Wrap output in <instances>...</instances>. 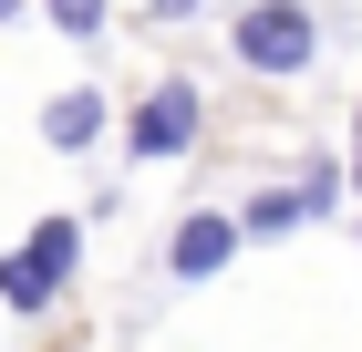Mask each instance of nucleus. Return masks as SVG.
Here are the masks:
<instances>
[{"instance_id": "obj_1", "label": "nucleus", "mask_w": 362, "mask_h": 352, "mask_svg": "<svg viewBox=\"0 0 362 352\" xmlns=\"http://www.w3.org/2000/svg\"><path fill=\"white\" fill-rule=\"evenodd\" d=\"M228 52L249 62V73L290 83V73H310V52H321V21H310L300 0H249V11L228 21Z\"/></svg>"}, {"instance_id": "obj_2", "label": "nucleus", "mask_w": 362, "mask_h": 352, "mask_svg": "<svg viewBox=\"0 0 362 352\" xmlns=\"http://www.w3.org/2000/svg\"><path fill=\"white\" fill-rule=\"evenodd\" d=\"M197 125H207V93H197L187 73H166V83H145L135 104H124V156H135V166H166V156L197 145Z\"/></svg>"}, {"instance_id": "obj_3", "label": "nucleus", "mask_w": 362, "mask_h": 352, "mask_svg": "<svg viewBox=\"0 0 362 352\" xmlns=\"http://www.w3.org/2000/svg\"><path fill=\"white\" fill-rule=\"evenodd\" d=\"M238 249H249V239H238V217H228V208H187V217H176V239H166V280H218Z\"/></svg>"}, {"instance_id": "obj_4", "label": "nucleus", "mask_w": 362, "mask_h": 352, "mask_svg": "<svg viewBox=\"0 0 362 352\" xmlns=\"http://www.w3.org/2000/svg\"><path fill=\"white\" fill-rule=\"evenodd\" d=\"M104 125H114L104 83H62L52 104H42V145H52V156H93V145H104Z\"/></svg>"}, {"instance_id": "obj_5", "label": "nucleus", "mask_w": 362, "mask_h": 352, "mask_svg": "<svg viewBox=\"0 0 362 352\" xmlns=\"http://www.w3.org/2000/svg\"><path fill=\"white\" fill-rule=\"evenodd\" d=\"M21 259L52 290H73V270H83V217H31V239H21Z\"/></svg>"}, {"instance_id": "obj_6", "label": "nucleus", "mask_w": 362, "mask_h": 352, "mask_svg": "<svg viewBox=\"0 0 362 352\" xmlns=\"http://www.w3.org/2000/svg\"><path fill=\"white\" fill-rule=\"evenodd\" d=\"M228 217H238V239H290V228H310L300 187H259L249 208H228Z\"/></svg>"}, {"instance_id": "obj_7", "label": "nucleus", "mask_w": 362, "mask_h": 352, "mask_svg": "<svg viewBox=\"0 0 362 352\" xmlns=\"http://www.w3.org/2000/svg\"><path fill=\"white\" fill-rule=\"evenodd\" d=\"M31 11H42V21H52L62 42H93V31L114 21V0H31Z\"/></svg>"}, {"instance_id": "obj_8", "label": "nucleus", "mask_w": 362, "mask_h": 352, "mask_svg": "<svg viewBox=\"0 0 362 352\" xmlns=\"http://www.w3.org/2000/svg\"><path fill=\"white\" fill-rule=\"evenodd\" d=\"M0 300H11V311H52V280H42L21 249H11V259H0Z\"/></svg>"}, {"instance_id": "obj_9", "label": "nucleus", "mask_w": 362, "mask_h": 352, "mask_svg": "<svg viewBox=\"0 0 362 352\" xmlns=\"http://www.w3.org/2000/svg\"><path fill=\"white\" fill-rule=\"evenodd\" d=\"M300 208H310V217H321V208H341V166H332V156H321V166H300Z\"/></svg>"}, {"instance_id": "obj_10", "label": "nucleus", "mask_w": 362, "mask_h": 352, "mask_svg": "<svg viewBox=\"0 0 362 352\" xmlns=\"http://www.w3.org/2000/svg\"><path fill=\"white\" fill-rule=\"evenodd\" d=\"M145 11H156V21H197L207 0H145Z\"/></svg>"}, {"instance_id": "obj_11", "label": "nucleus", "mask_w": 362, "mask_h": 352, "mask_svg": "<svg viewBox=\"0 0 362 352\" xmlns=\"http://www.w3.org/2000/svg\"><path fill=\"white\" fill-rule=\"evenodd\" d=\"M352 187H362V104H352Z\"/></svg>"}, {"instance_id": "obj_12", "label": "nucleus", "mask_w": 362, "mask_h": 352, "mask_svg": "<svg viewBox=\"0 0 362 352\" xmlns=\"http://www.w3.org/2000/svg\"><path fill=\"white\" fill-rule=\"evenodd\" d=\"M21 11H31V0H0V21H21Z\"/></svg>"}]
</instances>
